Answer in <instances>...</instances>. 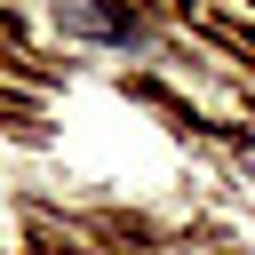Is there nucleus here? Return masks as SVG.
Here are the masks:
<instances>
[{"label":"nucleus","instance_id":"1","mask_svg":"<svg viewBox=\"0 0 255 255\" xmlns=\"http://www.w3.org/2000/svg\"><path fill=\"white\" fill-rule=\"evenodd\" d=\"M56 24L96 32V40H135V16H128V8H112V0H56Z\"/></svg>","mask_w":255,"mask_h":255}]
</instances>
